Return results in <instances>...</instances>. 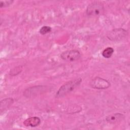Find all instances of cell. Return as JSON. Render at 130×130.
Wrapping results in <instances>:
<instances>
[{
  "label": "cell",
  "instance_id": "7",
  "mask_svg": "<svg viewBox=\"0 0 130 130\" xmlns=\"http://www.w3.org/2000/svg\"><path fill=\"white\" fill-rule=\"evenodd\" d=\"M124 116V115L120 113H116L109 115L106 117V121L110 124L116 123L121 121Z\"/></svg>",
  "mask_w": 130,
  "mask_h": 130
},
{
  "label": "cell",
  "instance_id": "6",
  "mask_svg": "<svg viewBox=\"0 0 130 130\" xmlns=\"http://www.w3.org/2000/svg\"><path fill=\"white\" fill-rule=\"evenodd\" d=\"M45 89V87L43 86H37L31 87L29 88H27L24 91V95L26 97L33 96L34 95H37V94H39L40 93L42 92Z\"/></svg>",
  "mask_w": 130,
  "mask_h": 130
},
{
  "label": "cell",
  "instance_id": "12",
  "mask_svg": "<svg viewBox=\"0 0 130 130\" xmlns=\"http://www.w3.org/2000/svg\"><path fill=\"white\" fill-rule=\"evenodd\" d=\"M13 3V1H0V7L1 8L7 7L11 5Z\"/></svg>",
  "mask_w": 130,
  "mask_h": 130
},
{
  "label": "cell",
  "instance_id": "3",
  "mask_svg": "<svg viewBox=\"0 0 130 130\" xmlns=\"http://www.w3.org/2000/svg\"><path fill=\"white\" fill-rule=\"evenodd\" d=\"M127 35V31L124 28H115L108 32L107 38L112 41H120L124 38Z\"/></svg>",
  "mask_w": 130,
  "mask_h": 130
},
{
  "label": "cell",
  "instance_id": "4",
  "mask_svg": "<svg viewBox=\"0 0 130 130\" xmlns=\"http://www.w3.org/2000/svg\"><path fill=\"white\" fill-rule=\"evenodd\" d=\"M90 85L94 89H105L110 86V83L105 79L100 77H96L91 81Z\"/></svg>",
  "mask_w": 130,
  "mask_h": 130
},
{
  "label": "cell",
  "instance_id": "5",
  "mask_svg": "<svg viewBox=\"0 0 130 130\" xmlns=\"http://www.w3.org/2000/svg\"><path fill=\"white\" fill-rule=\"evenodd\" d=\"M80 57L81 54L77 50H67L60 54V57L62 60L70 62L77 60Z\"/></svg>",
  "mask_w": 130,
  "mask_h": 130
},
{
  "label": "cell",
  "instance_id": "13",
  "mask_svg": "<svg viewBox=\"0 0 130 130\" xmlns=\"http://www.w3.org/2000/svg\"><path fill=\"white\" fill-rule=\"evenodd\" d=\"M22 70V69L20 68V67H16L15 68L11 70V71L10 72V74L11 76H15L18 74H19Z\"/></svg>",
  "mask_w": 130,
  "mask_h": 130
},
{
  "label": "cell",
  "instance_id": "10",
  "mask_svg": "<svg viewBox=\"0 0 130 130\" xmlns=\"http://www.w3.org/2000/svg\"><path fill=\"white\" fill-rule=\"evenodd\" d=\"M114 49L112 47H108L103 50V51H102V54L104 58H109L112 56L114 53Z\"/></svg>",
  "mask_w": 130,
  "mask_h": 130
},
{
  "label": "cell",
  "instance_id": "9",
  "mask_svg": "<svg viewBox=\"0 0 130 130\" xmlns=\"http://www.w3.org/2000/svg\"><path fill=\"white\" fill-rule=\"evenodd\" d=\"M14 100L12 98H6L1 101V107L0 110L2 113L3 111L5 110L8 108H9L13 103Z\"/></svg>",
  "mask_w": 130,
  "mask_h": 130
},
{
  "label": "cell",
  "instance_id": "1",
  "mask_svg": "<svg viewBox=\"0 0 130 130\" xmlns=\"http://www.w3.org/2000/svg\"><path fill=\"white\" fill-rule=\"evenodd\" d=\"M81 82L82 79L80 78H79L66 82L60 86L56 92L55 96L58 98L64 96L74 90L80 84Z\"/></svg>",
  "mask_w": 130,
  "mask_h": 130
},
{
  "label": "cell",
  "instance_id": "8",
  "mask_svg": "<svg viewBox=\"0 0 130 130\" xmlns=\"http://www.w3.org/2000/svg\"><path fill=\"white\" fill-rule=\"evenodd\" d=\"M41 123V119L37 116L27 118L23 121V124L27 127H36Z\"/></svg>",
  "mask_w": 130,
  "mask_h": 130
},
{
  "label": "cell",
  "instance_id": "2",
  "mask_svg": "<svg viewBox=\"0 0 130 130\" xmlns=\"http://www.w3.org/2000/svg\"><path fill=\"white\" fill-rule=\"evenodd\" d=\"M104 7L103 4L100 2H93L88 5L86 12L90 16H97L103 13Z\"/></svg>",
  "mask_w": 130,
  "mask_h": 130
},
{
  "label": "cell",
  "instance_id": "11",
  "mask_svg": "<svg viewBox=\"0 0 130 130\" xmlns=\"http://www.w3.org/2000/svg\"><path fill=\"white\" fill-rule=\"evenodd\" d=\"M51 30H52V28H51V27L50 26L45 25V26H42L40 29L39 32L41 35H46V34H47L50 32L51 31Z\"/></svg>",
  "mask_w": 130,
  "mask_h": 130
}]
</instances>
